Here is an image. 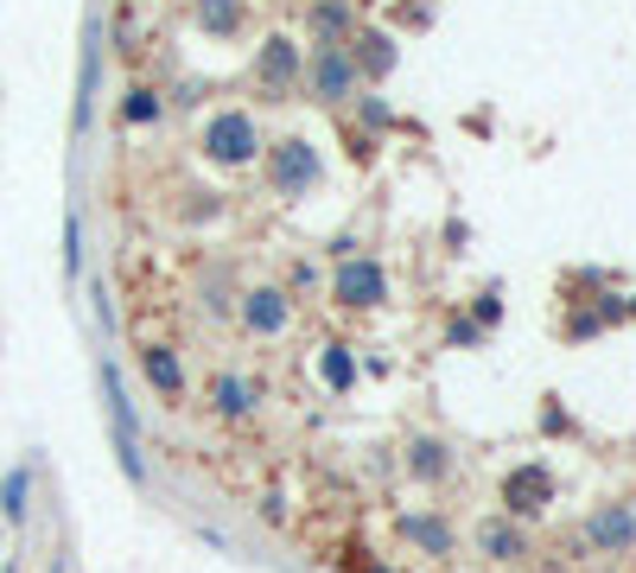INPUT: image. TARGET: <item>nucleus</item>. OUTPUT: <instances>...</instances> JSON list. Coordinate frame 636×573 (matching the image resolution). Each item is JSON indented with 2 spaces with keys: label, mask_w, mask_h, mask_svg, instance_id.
<instances>
[{
  "label": "nucleus",
  "mask_w": 636,
  "mask_h": 573,
  "mask_svg": "<svg viewBox=\"0 0 636 573\" xmlns=\"http://www.w3.org/2000/svg\"><path fill=\"white\" fill-rule=\"evenodd\" d=\"M356 83V58H344V45H319L312 58V90L325 96V103H344Z\"/></svg>",
  "instance_id": "1"
},
{
  "label": "nucleus",
  "mask_w": 636,
  "mask_h": 573,
  "mask_svg": "<svg viewBox=\"0 0 636 573\" xmlns=\"http://www.w3.org/2000/svg\"><path fill=\"white\" fill-rule=\"evenodd\" d=\"M204 140H210V154H217V159H249L254 154V122L242 115V108H223V115L210 122Z\"/></svg>",
  "instance_id": "2"
},
{
  "label": "nucleus",
  "mask_w": 636,
  "mask_h": 573,
  "mask_svg": "<svg viewBox=\"0 0 636 573\" xmlns=\"http://www.w3.org/2000/svg\"><path fill=\"white\" fill-rule=\"evenodd\" d=\"M592 542L605 548V554H624V548L636 542V510L630 503H605V510H592Z\"/></svg>",
  "instance_id": "3"
},
{
  "label": "nucleus",
  "mask_w": 636,
  "mask_h": 573,
  "mask_svg": "<svg viewBox=\"0 0 636 573\" xmlns=\"http://www.w3.org/2000/svg\"><path fill=\"white\" fill-rule=\"evenodd\" d=\"M382 293V268H376V256H363V261H344L337 268V300H351V306H376Z\"/></svg>",
  "instance_id": "4"
},
{
  "label": "nucleus",
  "mask_w": 636,
  "mask_h": 573,
  "mask_svg": "<svg viewBox=\"0 0 636 573\" xmlns=\"http://www.w3.org/2000/svg\"><path fill=\"white\" fill-rule=\"evenodd\" d=\"M249 306H242V319H249L261 338H274V332H286V293H274V286H254V293H242Z\"/></svg>",
  "instance_id": "5"
},
{
  "label": "nucleus",
  "mask_w": 636,
  "mask_h": 573,
  "mask_svg": "<svg viewBox=\"0 0 636 573\" xmlns=\"http://www.w3.org/2000/svg\"><path fill=\"white\" fill-rule=\"evenodd\" d=\"M312 166H319V159H312L305 140H280V147H274V185H280V191H300V185L312 179Z\"/></svg>",
  "instance_id": "6"
},
{
  "label": "nucleus",
  "mask_w": 636,
  "mask_h": 573,
  "mask_svg": "<svg viewBox=\"0 0 636 573\" xmlns=\"http://www.w3.org/2000/svg\"><path fill=\"white\" fill-rule=\"evenodd\" d=\"M140 369H147V383L159 395H185V369H178V357L166 344H147V351H140Z\"/></svg>",
  "instance_id": "7"
},
{
  "label": "nucleus",
  "mask_w": 636,
  "mask_h": 573,
  "mask_svg": "<svg viewBox=\"0 0 636 573\" xmlns=\"http://www.w3.org/2000/svg\"><path fill=\"white\" fill-rule=\"evenodd\" d=\"M261 83H293L300 77V52H293V39H268V52H261Z\"/></svg>",
  "instance_id": "8"
},
{
  "label": "nucleus",
  "mask_w": 636,
  "mask_h": 573,
  "mask_svg": "<svg viewBox=\"0 0 636 573\" xmlns=\"http://www.w3.org/2000/svg\"><path fill=\"white\" fill-rule=\"evenodd\" d=\"M503 497H509V510H541V497H548V471H541V466H522V471L503 485Z\"/></svg>",
  "instance_id": "9"
},
{
  "label": "nucleus",
  "mask_w": 636,
  "mask_h": 573,
  "mask_svg": "<svg viewBox=\"0 0 636 573\" xmlns=\"http://www.w3.org/2000/svg\"><path fill=\"white\" fill-rule=\"evenodd\" d=\"M402 529H407V535H414V542H427L432 554H452V529H446V522H439V517H407Z\"/></svg>",
  "instance_id": "10"
},
{
  "label": "nucleus",
  "mask_w": 636,
  "mask_h": 573,
  "mask_svg": "<svg viewBox=\"0 0 636 573\" xmlns=\"http://www.w3.org/2000/svg\"><path fill=\"white\" fill-rule=\"evenodd\" d=\"M483 554H490V561H509V554H522V535H515V529H509V522H483Z\"/></svg>",
  "instance_id": "11"
},
{
  "label": "nucleus",
  "mask_w": 636,
  "mask_h": 573,
  "mask_svg": "<svg viewBox=\"0 0 636 573\" xmlns=\"http://www.w3.org/2000/svg\"><path fill=\"white\" fill-rule=\"evenodd\" d=\"M217 408H223V415H249V402H254V389L249 383H242V376H217Z\"/></svg>",
  "instance_id": "12"
},
{
  "label": "nucleus",
  "mask_w": 636,
  "mask_h": 573,
  "mask_svg": "<svg viewBox=\"0 0 636 573\" xmlns=\"http://www.w3.org/2000/svg\"><path fill=\"white\" fill-rule=\"evenodd\" d=\"M198 20L210 32H236L242 27V13H236V0H198Z\"/></svg>",
  "instance_id": "13"
},
{
  "label": "nucleus",
  "mask_w": 636,
  "mask_h": 573,
  "mask_svg": "<svg viewBox=\"0 0 636 573\" xmlns=\"http://www.w3.org/2000/svg\"><path fill=\"white\" fill-rule=\"evenodd\" d=\"M407 452H414V459H407V466H414V478H439V471H446V452H439L432 440H414Z\"/></svg>",
  "instance_id": "14"
},
{
  "label": "nucleus",
  "mask_w": 636,
  "mask_h": 573,
  "mask_svg": "<svg viewBox=\"0 0 636 573\" xmlns=\"http://www.w3.org/2000/svg\"><path fill=\"white\" fill-rule=\"evenodd\" d=\"M0 510H7L13 522L25 517V466H13V471H7V485H0Z\"/></svg>",
  "instance_id": "15"
},
{
  "label": "nucleus",
  "mask_w": 636,
  "mask_h": 573,
  "mask_svg": "<svg viewBox=\"0 0 636 573\" xmlns=\"http://www.w3.org/2000/svg\"><path fill=\"white\" fill-rule=\"evenodd\" d=\"M388 64H395V45H388L382 32H369V39H363V71H369V77H382Z\"/></svg>",
  "instance_id": "16"
},
{
  "label": "nucleus",
  "mask_w": 636,
  "mask_h": 573,
  "mask_svg": "<svg viewBox=\"0 0 636 573\" xmlns=\"http://www.w3.org/2000/svg\"><path fill=\"white\" fill-rule=\"evenodd\" d=\"M344 27H351V13H344L337 0H325V7H319V32H325V39H337Z\"/></svg>",
  "instance_id": "17"
},
{
  "label": "nucleus",
  "mask_w": 636,
  "mask_h": 573,
  "mask_svg": "<svg viewBox=\"0 0 636 573\" xmlns=\"http://www.w3.org/2000/svg\"><path fill=\"white\" fill-rule=\"evenodd\" d=\"M147 115H159V96H153V90H134V103L122 108V122H147Z\"/></svg>",
  "instance_id": "18"
},
{
  "label": "nucleus",
  "mask_w": 636,
  "mask_h": 573,
  "mask_svg": "<svg viewBox=\"0 0 636 573\" xmlns=\"http://www.w3.org/2000/svg\"><path fill=\"white\" fill-rule=\"evenodd\" d=\"M325 376L337 383V389H344V383H351V364H344V357H325Z\"/></svg>",
  "instance_id": "19"
},
{
  "label": "nucleus",
  "mask_w": 636,
  "mask_h": 573,
  "mask_svg": "<svg viewBox=\"0 0 636 573\" xmlns=\"http://www.w3.org/2000/svg\"><path fill=\"white\" fill-rule=\"evenodd\" d=\"M356 573H382V567H356Z\"/></svg>",
  "instance_id": "20"
}]
</instances>
